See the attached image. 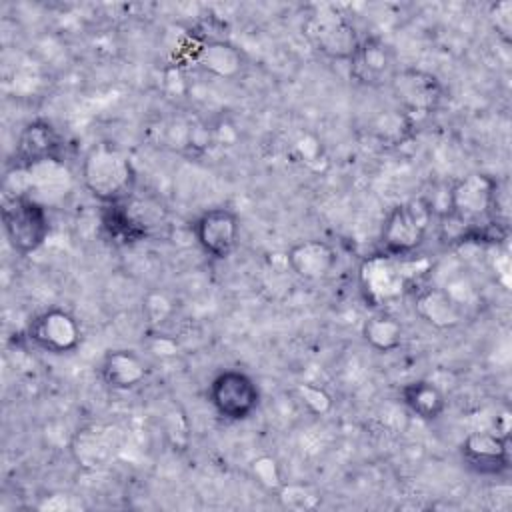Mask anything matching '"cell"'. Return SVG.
Segmentation results:
<instances>
[{
    "instance_id": "cell-3",
    "label": "cell",
    "mask_w": 512,
    "mask_h": 512,
    "mask_svg": "<svg viewBox=\"0 0 512 512\" xmlns=\"http://www.w3.org/2000/svg\"><path fill=\"white\" fill-rule=\"evenodd\" d=\"M418 262L414 256L398 258L384 252H374L366 256L358 268V284L362 298L372 308H382L406 292L414 290Z\"/></svg>"
},
{
    "instance_id": "cell-17",
    "label": "cell",
    "mask_w": 512,
    "mask_h": 512,
    "mask_svg": "<svg viewBox=\"0 0 512 512\" xmlns=\"http://www.w3.org/2000/svg\"><path fill=\"white\" fill-rule=\"evenodd\" d=\"M196 62L202 70L226 80L240 76L246 66V58L240 52V48H236L224 38H210L198 44Z\"/></svg>"
},
{
    "instance_id": "cell-19",
    "label": "cell",
    "mask_w": 512,
    "mask_h": 512,
    "mask_svg": "<svg viewBox=\"0 0 512 512\" xmlns=\"http://www.w3.org/2000/svg\"><path fill=\"white\" fill-rule=\"evenodd\" d=\"M360 334L366 346L380 354H390L398 350L404 344V336H406L404 324L400 322V318L384 308H378L376 312L366 316V320L362 322Z\"/></svg>"
},
{
    "instance_id": "cell-4",
    "label": "cell",
    "mask_w": 512,
    "mask_h": 512,
    "mask_svg": "<svg viewBox=\"0 0 512 512\" xmlns=\"http://www.w3.org/2000/svg\"><path fill=\"white\" fill-rule=\"evenodd\" d=\"M434 218V204L426 198H412L392 206L380 226L378 252L388 256H414L426 242Z\"/></svg>"
},
{
    "instance_id": "cell-5",
    "label": "cell",
    "mask_w": 512,
    "mask_h": 512,
    "mask_svg": "<svg viewBox=\"0 0 512 512\" xmlns=\"http://www.w3.org/2000/svg\"><path fill=\"white\" fill-rule=\"evenodd\" d=\"M2 226L12 250L28 256L44 246L50 234V216L36 198L14 194L4 200Z\"/></svg>"
},
{
    "instance_id": "cell-24",
    "label": "cell",
    "mask_w": 512,
    "mask_h": 512,
    "mask_svg": "<svg viewBox=\"0 0 512 512\" xmlns=\"http://www.w3.org/2000/svg\"><path fill=\"white\" fill-rule=\"evenodd\" d=\"M252 472H254V476L258 478V482L264 484V486L270 488V490L274 488V490L278 492L280 486L284 484V482L280 480L278 464H276V460L270 458V456H262V458L254 460V462H252Z\"/></svg>"
},
{
    "instance_id": "cell-9",
    "label": "cell",
    "mask_w": 512,
    "mask_h": 512,
    "mask_svg": "<svg viewBox=\"0 0 512 512\" xmlns=\"http://www.w3.org/2000/svg\"><path fill=\"white\" fill-rule=\"evenodd\" d=\"M304 34L316 52L338 62H348L360 42V36L348 16L334 10L310 16L304 24Z\"/></svg>"
},
{
    "instance_id": "cell-1",
    "label": "cell",
    "mask_w": 512,
    "mask_h": 512,
    "mask_svg": "<svg viewBox=\"0 0 512 512\" xmlns=\"http://www.w3.org/2000/svg\"><path fill=\"white\" fill-rule=\"evenodd\" d=\"M498 182L490 174L470 172L448 186L444 220L454 224L448 240L480 242L496 240Z\"/></svg>"
},
{
    "instance_id": "cell-6",
    "label": "cell",
    "mask_w": 512,
    "mask_h": 512,
    "mask_svg": "<svg viewBox=\"0 0 512 512\" xmlns=\"http://www.w3.org/2000/svg\"><path fill=\"white\" fill-rule=\"evenodd\" d=\"M256 380L238 368L220 370L208 384V402L214 412L228 422L248 420L260 406Z\"/></svg>"
},
{
    "instance_id": "cell-23",
    "label": "cell",
    "mask_w": 512,
    "mask_h": 512,
    "mask_svg": "<svg viewBox=\"0 0 512 512\" xmlns=\"http://www.w3.org/2000/svg\"><path fill=\"white\" fill-rule=\"evenodd\" d=\"M144 314L152 326H160L172 316V302L162 292H150L144 298Z\"/></svg>"
},
{
    "instance_id": "cell-15",
    "label": "cell",
    "mask_w": 512,
    "mask_h": 512,
    "mask_svg": "<svg viewBox=\"0 0 512 512\" xmlns=\"http://www.w3.org/2000/svg\"><path fill=\"white\" fill-rule=\"evenodd\" d=\"M286 262H288V268L300 280L320 282L334 272L338 264V252L326 240L306 238L288 248Z\"/></svg>"
},
{
    "instance_id": "cell-8",
    "label": "cell",
    "mask_w": 512,
    "mask_h": 512,
    "mask_svg": "<svg viewBox=\"0 0 512 512\" xmlns=\"http://www.w3.org/2000/svg\"><path fill=\"white\" fill-rule=\"evenodd\" d=\"M26 338L42 352L64 356L72 354L82 344V328L74 314L60 306H52L30 320Z\"/></svg>"
},
{
    "instance_id": "cell-14",
    "label": "cell",
    "mask_w": 512,
    "mask_h": 512,
    "mask_svg": "<svg viewBox=\"0 0 512 512\" xmlns=\"http://www.w3.org/2000/svg\"><path fill=\"white\" fill-rule=\"evenodd\" d=\"M414 312L432 328L452 330L466 320L464 306L442 286H416L414 290Z\"/></svg>"
},
{
    "instance_id": "cell-22",
    "label": "cell",
    "mask_w": 512,
    "mask_h": 512,
    "mask_svg": "<svg viewBox=\"0 0 512 512\" xmlns=\"http://www.w3.org/2000/svg\"><path fill=\"white\" fill-rule=\"evenodd\" d=\"M278 500L282 506L292 510H312L320 504V496H316L310 488L298 484H282L278 490Z\"/></svg>"
},
{
    "instance_id": "cell-12",
    "label": "cell",
    "mask_w": 512,
    "mask_h": 512,
    "mask_svg": "<svg viewBox=\"0 0 512 512\" xmlns=\"http://www.w3.org/2000/svg\"><path fill=\"white\" fill-rule=\"evenodd\" d=\"M64 140L60 132L42 118L28 122L18 138L12 152V164L16 170H34L44 164H56L62 160Z\"/></svg>"
},
{
    "instance_id": "cell-10",
    "label": "cell",
    "mask_w": 512,
    "mask_h": 512,
    "mask_svg": "<svg viewBox=\"0 0 512 512\" xmlns=\"http://www.w3.org/2000/svg\"><path fill=\"white\" fill-rule=\"evenodd\" d=\"M460 460L462 464L478 474L496 478L508 472L510 468V436L508 432L494 430H476L464 436L460 442Z\"/></svg>"
},
{
    "instance_id": "cell-13",
    "label": "cell",
    "mask_w": 512,
    "mask_h": 512,
    "mask_svg": "<svg viewBox=\"0 0 512 512\" xmlns=\"http://www.w3.org/2000/svg\"><path fill=\"white\" fill-rule=\"evenodd\" d=\"M396 68V54L392 46L374 34L362 36L356 50L348 58L350 78L364 88L388 86Z\"/></svg>"
},
{
    "instance_id": "cell-25",
    "label": "cell",
    "mask_w": 512,
    "mask_h": 512,
    "mask_svg": "<svg viewBox=\"0 0 512 512\" xmlns=\"http://www.w3.org/2000/svg\"><path fill=\"white\" fill-rule=\"evenodd\" d=\"M510 16H512V4L510 2H498L496 4V30L500 34H504L506 38L510 36V28H512Z\"/></svg>"
},
{
    "instance_id": "cell-11",
    "label": "cell",
    "mask_w": 512,
    "mask_h": 512,
    "mask_svg": "<svg viewBox=\"0 0 512 512\" xmlns=\"http://www.w3.org/2000/svg\"><path fill=\"white\" fill-rule=\"evenodd\" d=\"M192 230L196 244L206 256L226 260L238 246L240 218L230 206H212L198 214Z\"/></svg>"
},
{
    "instance_id": "cell-7",
    "label": "cell",
    "mask_w": 512,
    "mask_h": 512,
    "mask_svg": "<svg viewBox=\"0 0 512 512\" xmlns=\"http://www.w3.org/2000/svg\"><path fill=\"white\" fill-rule=\"evenodd\" d=\"M388 88L394 96L396 108L408 114L414 122L416 118L434 114L444 100V86L438 76L416 66H398Z\"/></svg>"
},
{
    "instance_id": "cell-18",
    "label": "cell",
    "mask_w": 512,
    "mask_h": 512,
    "mask_svg": "<svg viewBox=\"0 0 512 512\" xmlns=\"http://www.w3.org/2000/svg\"><path fill=\"white\" fill-rule=\"evenodd\" d=\"M400 402L420 420L436 422L448 406L446 394L428 378H416L400 388Z\"/></svg>"
},
{
    "instance_id": "cell-2",
    "label": "cell",
    "mask_w": 512,
    "mask_h": 512,
    "mask_svg": "<svg viewBox=\"0 0 512 512\" xmlns=\"http://www.w3.org/2000/svg\"><path fill=\"white\" fill-rule=\"evenodd\" d=\"M80 180L88 194L104 206L122 204L134 196L136 168L132 158L112 142H96L84 154Z\"/></svg>"
},
{
    "instance_id": "cell-21",
    "label": "cell",
    "mask_w": 512,
    "mask_h": 512,
    "mask_svg": "<svg viewBox=\"0 0 512 512\" xmlns=\"http://www.w3.org/2000/svg\"><path fill=\"white\" fill-rule=\"evenodd\" d=\"M414 120L404 114L402 110L394 108V110H386L378 116L376 124H374V134L380 138V140H386V142H392V144H398L402 140H406L414 128Z\"/></svg>"
},
{
    "instance_id": "cell-16",
    "label": "cell",
    "mask_w": 512,
    "mask_h": 512,
    "mask_svg": "<svg viewBox=\"0 0 512 512\" xmlns=\"http://www.w3.org/2000/svg\"><path fill=\"white\" fill-rule=\"evenodd\" d=\"M150 376V366L142 354L130 348L108 350L100 362L102 382L118 392L134 390Z\"/></svg>"
},
{
    "instance_id": "cell-20",
    "label": "cell",
    "mask_w": 512,
    "mask_h": 512,
    "mask_svg": "<svg viewBox=\"0 0 512 512\" xmlns=\"http://www.w3.org/2000/svg\"><path fill=\"white\" fill-rule=\"evenodd\" d=\"M110 448H112V442L108 440L106 430H102L96 424L80 428L74 434L70 444L72 456L78 462V466H84L90 470H96L102 464H106V460L110 458Z\"/></svg>"
}]
</instances>
